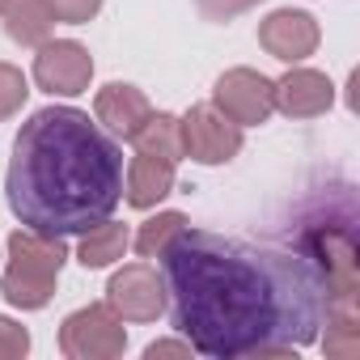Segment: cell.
I'll return each instance as SVG.
<instances>
[{
    "label": "cell",
    "mask_w": 360,
    "mask_h": 360,
    "mask_svg": "<svg viewBox=\"0 0 360 360\" xmlns=\"http://www.w3.org/2000/svg\"><path fill=\"white\" fill-rule=\"evenodd\" d=\"M335 106V81L318 68L288 64V72L276 81V110L284 119H318Z\"/></svg>",
    "instance_id": "cell-11"
},
{
    "label": "cell",
    "mask_w": 360,
    "mask_h": 360,
    "mask_svg": "<svg viewBox=\"0 0 360 360\" xmlns=\"http://www.w3.org/2000/svg\"><path fill=\"white\" fill-rule=\"evenodd\" d=\"M0 18H5V34L22 47H39L56 30V13L47 0H9Z\"/></svg>",
    "instance_id": "cell-15"
},
{
    "label": "cell",
    "mask_w": 360,
    "mask_h": 360,
    "mask_svg": "<svg viewBox=\"0 0 360 360\" xmlns=\"http://www.w3.org/2000/svg\"><path fill=\"white\" fill-rule=\"evenodd\" d=\"M81 242H77V263L85 267V271H102V267H115V263H123V255H127V246H131V233H127V225L123 221H98V225H89L85 233H77Z\"/></svg>",
    "instance_id": "cell-14"
},
{
    "label": "cell",
    "mask_w": 360,
    "mask_h": 360,
    "mask_svg": "<svg viewBox=\"0 0 360 360\" xmlns=\"http://www.w3.org/2000/svg\"><path fill=\"white\" fill-rule=\"evenodd\" d=\"M191 356H195V347L187 339H157L144 347V360H191Z\"/></svg>",
    "instance_id": "cell-23"
},
{
    "label": "cell",
    "mask_w": 360,
    "mask_h": 360,
    "mask_svg": "<svg viewBox=\"0 0 360 360\" xmlns=\"http://www.w3.org/2000/svg\"><path fill=\"white\" fill-rule=\"evenodd\" d=\"M255 5H263V0H195V9L208 18V22H229L238 13H250Z\"/></svg>",
    "instance_id": "cell-22"
},
{
    "label": "cell",
    "mask_w": 360,
    "mask_h": 360,
    "mask_svg": "<svg viewBox=\"0 0 360 360\" xmlns=\"http://www.w3.org/2000/svg\"><path fill=\"white\" fill-rule=\"evenodd\" d=\"M322 326V352L330 360H352L360 352V309H330Z\"/></svg>",
    "instance_id": "cell-17"
},
{
    "label": "cell",
    "mask_w": 360,
    "mask_h": 360,
    "mask_svg": "<svg viewBox=\"0 0 360 360\" xmlns=\"http://www.w3.org/2000/svg\"><path fill=\"white\" fill-rule=\"evenodd\" d=\"M165 280L153 263H123L106 284V305L123 322H157L165 314Z\"/></svg>",
    "instance_id": "cell-9"
},
{
    "label": "cell",
    "mask_w": 360,
    "mask_h": 360,
    "mask_svg": "<svg viewBox=\"0 0 360 360\" xmlns=\"http://www.w3.org/2000/svg\"><path fill=\"white\" fill-rule=\"evenodd\" d=\"M174 330L208 360H297L318 343L326 288L297 250L183 229L161 255Z\"/></svg>",
    "instance_id": "cell-1"
},
{
    "label": "cell",
    "mask_w": 360,
    "mask_h": 360,
    "mask_svg": "<svg viewBox=\"0 0 360 360\" xmlns=\"http://www.w3.org/2000/svg\"><path fill=\"white\" fill-rule=\"evenodd\" d=\"M178 183V161H165V157H153V153H136L123 169V200L136 208V212H148L157 208Z\"/></svg>",
    "instance_id": "cell-13"
},
{
    "label": "cell",
    "mask_w": 360,
    "mask_h": 360,
    "mask_svg": "<svg viewBox=\"0 0 360 360\" xmlns=\"http://www.w3.org/2000/svg\"><path fill=\"white\" fill-rule=\"evenodd\" d=\"M68 263V246L56 233L39 229H13L5 242V276H0V297L13 309H43L56 297L60 271Z\"/></svg>",
    "instance_id": "cell-3"
},
{
    "label": "cell",
    "mask_w": 360,
    "mask_h": 360,
    "mask_svg": "<svg viewBox=\"0 0 360 360\" xmlns=\"http://www.w3.org/2000/svg\"><path fill=\"white\" fill-rule=\"evenodd\" d=\"M9 212L39 233L72 238L115 217L123 200V148L77 106L34 110L5 169Z\"/></svg>",
    "instance_id": "cell-2"
},
{
    "label": "cell",
    "mask_w": 360,
    "mask_h": 360,
    "mask_svg": "<svg viewBox=\"0 0 360 360\" xmlns=\"http://www.w3.org/2000/svg\"><path fill=\"white\" fill-rule=\"evenodd\" d=\"M183 229H187V217H183V212H157V217H148V221L136 229L131 246H136L140 259H161L165 246L183 233Z\"/></svg>",
    "instance_id": "cell-18"
},
{
    "label": "cell",
    "mask_w": 360,
    "mask_h": 360,
    "mask_svg": "<svg viewBox=\"0 0 360 360\" xmlns=\"http://www.w3.org/2000/svg\"><path fill=\"white\" fill-rule=\"evenodd\" d=\"M297 255L322 280L330 309H360V242H356L352 221H330L326 217V221L305 225Z\"/></svg>",
    "instance_id": "cell-4"
},
{
    "label": "cell",
    "mask_w": 360,
    "mask_h": 360,
    "mask_svg": "<svg viewBox=\"0 0 360 360\" xmlns=\"http://www.w3.org/2000/svg\"><path fill=\"white\" fill-rule=\"evenodd\" d=\"M60 352L68 360H119L127 352V326L106 301H89L60 322Z\"/></svg>",
    "instance_id": "cell-5"
},
{
    "label": "cell",
    "mask_w": 360,
    "mask_h": 360,
    "mask_svg": "<svg viewBox=\"0 0 360 360\" xmlns=\"http://www.w3.org/2000/svg\"><path fill=\"white\" fill-rule=\"evenodd\" d=\"M212 106L238 127H263L276 115V81L259 68H225L212 85Z\"/></svg>",
    "instance_id": "cell-7"
},
{
    "label": "cell",
    "mask_w": 360,
    "mask_h": 360,
    "mask_svg": "<svg viewBox=\"0 0 360 360\" xmlns=\"http://www.w3.org/2000/svg\"><path fill=\"white\" fill-rule=\"evenodd\" d=\"M322 43V26L305 9H271L259 22V47L280 64H305Z\"/></svg>",
    "instance_id": "cell-10"
},
{
    "label": "cell",
    "mask_w": 360,
    "mask_h": 360,
    "mask_svg": "<svg viewBox=\"0 0 360 360\" xmlns=\"http://www.w3.org/2000/svg\"><path fill=\"white\" fill-rule=\"evenodd\" d=\"M178 123H183V157H191L200 165H229L246 144V136H242L246 127L225 119L212 102L191 106Z\"/></svg>",
    "instance_id": "cell-8"
},
{
    "label": "cell",
    "mask_w": 360,
    "mask_h": 360,
    "mask_svg": "<svg viewBox=\"0 0 360 360\" xmlns=\"http://www.w3.org/2000/svg\"><path fill=\"white\" fill-rule=\"evenodd\" d=\"M26 98H30L26 72H22L18 64H9V60H0V123L13 119V115L26 106Z\"/></svg>",
    "instance_id": "cell-19"
},
{
    "label": "cell",
    "mask_w": 360,
    "mask_h": 360,
    "mask_svg": "<svg viewBox=\"0 0 360 360\" xmlns=\"http://www.w3.org/2000/svg\"><path fill=\"white\" fill-rule=\"evenodd\" d=\"M30 352V330L0 314V360H22Z\"/></svg>",
    "instance_id": "cell-21"
},
{
    "label": "cell",
    "mask_w": 360,
    "mask_h": 360,
    "mask_svg": "<svg viewBox=\"0 0 360 360\" xmlns=\"http://www.w3.org/2000/svg\"><path fill=\"white\" fill-rule=\"evenodd\" d=\"M5 5H9V0H0V13H5Z\"/></svg>",
    "instance_id": "cell-24"
},
{
    "label": "cell",
    "mask_w": 360,
    "mask_h": 360,
    "mask_svg": "<svg viewBox=\"0 0 360 360\" xmlns=\"http://www.w3.org/2000/svg\"><path fill=\"white\" fill-rule=\"evenodd\" d=\"M148 115H153V102L144 98V89H136L127 81H110L94 94V119L119 140H131Z\"/></svg>",
    "instance_id": "cell-12"
},
{
    "label": "cell",
    "mask_w": 360,
    "mask_h": 360,
    "mask_svg": "<svg viewBox=\"0 0 360 360\" xmlns=\"http://www.w3.org/2000/svg\"><path fill=\"white\" fill-rule=\"evenodd\" d=\"M0 263H5V255H0Z\"/></svg>",
    "instance_id": "cell-25"
},
{
    "label": "cell",
    "mask_w": 360,
    "mask_h": 360,
    "mask_svg": "<svg viewBox=\"0 0 360 360\" xmlns=\"http://www.w3.org/2000/svg\"><path fill=\"white\" fill-rule=\"evenodd\" d=\"M56 22L64 26H89L98 13H102V0H47Z\"/></svg>",
    "instance_id": "cell-20"
},
{
    "label": "cell",
    "mask_w": 360,
    "mask_h": 360,
    "mask_svg": "<svg viewBox=\"0 0 360 360\" xmlns=\"http://www.w3.org/2000/svg\"><path fill=\"white\" fill-rule=\"evenodd\" d=\"M136 153H153V157H165V161H183V123L169 110H153L140 131L131 136Z\"/></svg>",
    "instance_id": "cell-16"
},
{
    "label": "cell",
    "mask_w": 360,
    "mask_h": 360,
    "mask_svg": "<svg viewBox=\"0 0 360 360\" xmlns=\"http://www.w3.org/2000/svg\"><path fill=\"white\" fill-rule=\"evenodd\" d=\"M34 85L51 98H81L94 81V56L77 39H47L34 47Z\"/></svg>",
    "instance_id": "cell-6"
}]
</instances>
